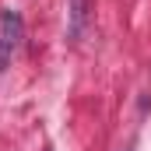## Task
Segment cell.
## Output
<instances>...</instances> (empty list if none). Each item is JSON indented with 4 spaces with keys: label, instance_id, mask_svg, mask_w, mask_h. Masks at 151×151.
<instances>
[{
    "label": "cell",
    "instance_id": "1",
    "mask_svg": "<svg viewBox=\"0 0 151 151\" xmlns=\"http://www.w3.org/2000/svg\"><path fill=\"white\" fill-rule=\"evenodd\" d=\"M21 39H25V18L14 7L0 11V74H7V67H11Z\"/></svg>",
    "mask_w": 151,
    "mask_h": 151
},
{
    "label": "cell",
    "instance_id": "2",
    "mask_svg": "<svg viewBox=\"0 0 151 151\" xmlns=\"http://www.w3.org/2000/svg\"><path fill=\"white\" fill-rule=\"evenodd\" d=\"M88 21H91V0H67V39L74 46L88 35Z\"/></svg>",
    "mask_w": 151,
    "mask_h": 151
}]
</instances>
